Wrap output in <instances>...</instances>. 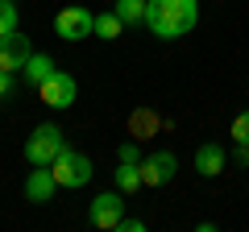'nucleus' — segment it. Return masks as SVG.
Instances as JSON below:
<instances>
[{
  "instance_id": "f257e3e1",
  "label": "nucleus",
  "mask_w": 249,
  "mask_h": 232,
  "mask_svg": "<svg viewBox=\"0 0 249 232\" xmlns=\"http://www.w3.org/2000/svg\"><path fill=\"white\" fill-rule=\"evenodd\" d=\"M199 21V0H145V21L158 42H175V37H187Z\"/></svg>"
},
{
  "instance_id": "f03ea898",
  "label": "nucleus",
  "mask_w": 249,
  "mask_h": 232,
  "mask_svg": "<svg viewBox=\"0 0 249 232\" xmlns=\"http://www.w3.org/2000/svg\"><path fill=\"white\" fill-rule=\"evenodd\" d=\"M50 174H54V182H58L62 191H79V187H88V182H91L96 166H91L88 153H79V149H71V145H67V149L54 158Z\"/></svg>"
},
{
  "instance_id": "7ed1b4c3",
  "label": "nucleus",
  "mask_w": 249,
  "mask_h": 232,
  "mask_svg": "<svg viewBox=\"0 0 249 232\" xmlns=\"http://www.w3.org/2000/svg\"><path fill=\"white\" fill-rule=\"evenodd\" d=\"M62 149H67V137H62L58 125H37L25 137V162L29 166H54V158Z\"/></svg>"
},
{
  "instance_id": "20e7f679",
  "label": "nucleus",
  "mask_w": 249,
  "mask_h": 232,
  "mask_svg": "<svg viewBox=\"0 0 249 232\" xmlns=\"http://www.w3.org/2000/svg\"><path fill=\"white\" fill-rule=\"evenodd\" d=\"M88 220H91V228L112 232L116 224L124 220V195H121V191H104V195H96L91 207H88Z\"/></svg>"
},
{
  "instance_id": "39448f33",
  "label": "nucleus",
  "mask_w": 249,
  "mask_h": 232,
  "mask_svg": "<svg viewBox=\"0 0 249 232\" xmlns=\"http://www.w3.org/2000/svg\"><path fill=\"white\" fill-rule=\"evenodd\" d=\"M37 96H42L46 108L62 112V108H71V104H75V96H79V83H75L67 71H54L46 83H37Z\"/></svg>"
},
{
  "instance_id": "423d86ee",
  "label": "nucleus",
  "mask_w": 249,
  "mask_h": 232,
  "mask_svg": "<svg viewBox=\"0 0 249 232\" xmlns=\"http://www.w3.org/2000/svg\"><path fill=\"white\" fill-rule=\"evenodd\" d=\"M91 17H96V13H88L83 4H67V9H58V17H54V33H58L62 42H83V37H91Z\"/></svg>"
},
{
  "instance_id": "0eeeda50",
  "label": "nucleus",
  "mask_w": 249,
  "mask_h": 232,
  "mask_svg": "<svg viewBox=\"0 0 249 232\" xmlns=\"http://www.w3.org/2000/svg\"><path fill=\"white\" fill-rule=\"evenodd\" d=\"M137 166H142V187H166V182L178 174V158H175L170 149H154V153H145Z\"/></svg>"
},
{
  "instance_id": "6e6552de",
  "label": "nucleus",
  "mask_w": 249,
  "mask_h": 232,
  "mask_svg": "<svg viewBox=\"0 0 249 232\" xmlns=\"http://www.w3.org/2000/svg\"><path fill=\"white\" fill-rule=\"evenodd\" d=\"M34 54V46H29V37L21 33V29H13L4 42H0V71H25V58Z\"/></svg>"
},
{
  "instance_id": "1a4fd4ad",
  "label": "nucleus",
  "mask_w": 249,
  "mask_h": 232,
  "mask_svg": "<svg viewBox=\"0 0 249 232\" xmlns=\"http://www.w3.org/2000/svg\"><path fill=\"white\" fill-rule=\"evenodd\" d=\"M54 191H58V182H54L50 166H34L25 174V203H50Z\"/></svg>"
},
{
  "instance_id": "9d476101",
  "label": "nucleus",
  "mask_w": 249,
  "mask_h": 232,
  "mask_svg": "<svg viewBox=\"0 0 249 232\" xmlns=\"http://www.w3.org/2000/svg\"><path fill=\"white\" fill-rule=\"evenodd\" d=\"M224 166H229V153H224L220 141H204V145L196 149V174L216 179V174H224Z\"/></svg>"
},
{
  "instance_id": "9b49d317",
  "label": "nucleus",
  "mask_w": 249,
  "mask_h": 232,
  "mask_svg": "<svg viewBox=\"0 0 249 232\" xmlns=\"http://www.w3.org/2000/svg\"><path fill=\"white\" fill-rule=\"evenodd\" d=\"M54 71H58V66H54L50 54H37V50H34V54L25 58V83H34V87H37V83H46Z\"/></svg>"
},
{
  "instance_id": "f8f14e48",
  "label": "nucleus",
  "mask_w": 249,
  "mask_h": 232,
  "mask_svg": "<svg viewBox=\"0 0 249 232\" xmlns=\"http://www.w3.org/2000/svg\"><path fill=\"white\" fill-rule=\"evenodd\" d=\"M121 17H116V13H96V17H91V33L100 37V42H116V37H121Z\"/></svg>"
},
{
  "instance_id": "ddd939ff",
  "label": "nucleus",
  "mask_w": 249,
  "mask_h": 232,
  "mask_svg": "<svg viewBox=\"0 0 249 232\" xmlns=\"http://www.w3.org/2000/svg\"><path fill=\"white\" fill-rule=\"evenodd\" d=\"M116 191H121V195L142 191V166H137V162H121V166H116Z\"/></svg>"
},
{
  "instance_id": "4468645a",
  "label": "nucleus",
  "mask_w": 249,
  "mask_h": 232,
  "mask_svg": "<svg viewBox=\"0 0 249 232\" xmlns=\"http://www.w3.org/2000/svg\"><path fill=\"white\" fill-rule=\"evenodd\" d=\"M112 13L121 17V25H142L145 21V0H116Z\"/></svg>"
},
{
  "instance_id": "2eb2a0df",
  "label": "nucleus",
  "mask_w": 249,
  "mask_h": 232,
  "mask_svg": "<svg viewBox=\"0 0 249 232\" xmlns=\"http://www.w3.org/2000/svg\"><path fill=\"white\" fill-rule=\"evenodd\" d=\"M17 21H21V13H17V0H0V42L17 29Z\"/></svg>"
},
{
  "instance_id": "dca6fc26",
  "label": "nucleus",
  "mask_w": 249,
  "mask_h": 232,
  "mask_svg": "<svg viewBox=\"0 0 249 232\" xmlns=\"http://www.w3.org/2000/svg\"><path fill=\"white\" fill-rule=\"evenodd\" d=\"M229 137H232L237 145H249V108L232 116V129H229Z\"/></svg>"
},
{
  "instance_id": "f3484780",
  "label": "nucleus",
  "mask_w": 249,
  "mask_h": 232,
  "mask_svg": "<svg viewBox=\"0 0 249 232\" xmlns=\"http://www.w3.org/2000/svg\"><path fill=\"white\" fill-rule=\"evenodd\" d=\"M116 162H142V149H137L133 137H129V141H121V149H116Z\"/></svg>"
},
{
  "instance_id": "a211bd4d",
  "label": "nucleus",
  "mask_w": 249,
  "mask_h": 232,
  "mask_svg": "<svg viewBox=\"0 0 249 232\" xmlns=\"http://www.w3.org/2000/svg\"><path fill=\"white\" fill-rule=\"evenodd\" d=\"M116 228H121V232H145V220H133V215H124Z\"/></svg>"
},
{
  "instance_id": "6ab92c4d",
  "label": "nucleus",
  "mask_w": 249,
  "mask_h": 232,
  "mask_svg": "<svg viewBox=\"0 0 249 232\" xmlns=\"http://www.w3.org/2000/svg\"><path fill=\"white\" fill-rule=\"evenodd\" d=\"M13 96V71H0V99Z\"/></svg>"
},
{
  "instance_id": "aec40b11",
  "label": "nucleus",
  "mask_w": 249,
  "mask_h": 232,
  "mask_svg": "<svg viewBox=\"0 0 249 232\" xmlns=\"http://www.w3.org/2000/svg\"><path fill=\"white\" fill-rule=\"evenodd\" d=\"M232 162H237V166H249V145H237V149H232Z\"/></svg>"
}]
</instances>
